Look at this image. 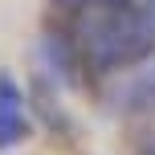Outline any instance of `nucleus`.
I'll return each instance as SVG.
<instances>
[{"label":"nucleus","instance_id":"f257e3e1","mask_svg":"<svg viewBox=\"0 0 155 155\" xmlns=\"http://www.w3.org/2000/svg\"><path fill=\"white\" fill-rule=\"evenodd\" d=\"M61 29L86 74H118L155 53V12L143 0H90L65 12Z\"/></svg>","mask_w":155,"mask_h":155},{"label":"nucleus","instance_id":"f03ea898","mask_svg":"<svg viewBox=\"0 0 155 155\" xmlns=\"http://www.w3.org/2000/svg\"><path fill=\"white\" fill-rule=\"evenodd\" d=\"M29 135V98L12 82V74L0 70V151L16 147Z\"/></svg>","mask_w":155,"mask_h":155},{"label":"nucleus","instance_id":"7ed1b4c3","mask_svg":"<svg viewBox=\"0 0 155 155\" xmlns=\"http://www.w3.org/2000/svg\"><path fill=\"white\" fill-rule=\"evenodd\" d=\"M118 98H123V110H127V114L155 118V70H143L139 78H131Z\"/></svg>","mask_w":155,"mask_h":155},{"label":"nucleus","instance_id":"20e7f679","mask_svg":"<svg viewBox=\"0 0 155 155\" xmlns=\"http://www.w3.org/2000/svg\"><path fill=\"white\" fill-rule=\"evenodd\" d=\"M143 155H155V143H151V147H147V151H143Z\"/></svg>","mask_w":155,"mask_h":155}]
</instances>
